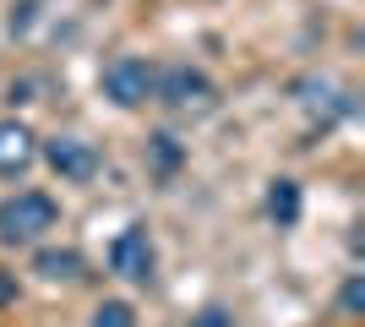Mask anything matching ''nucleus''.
<instances>
[{
    "instance_id": "nucleus-12",
    "label": "nucleus",
    "mask_w": 365,
    "mask_h": 327,
    "mask_svg": "<svg viewBox=\"0 0 365 327\" xmlns=\"http://www.w3.org/2000/svg\"><path fill=\"white\" fill-rule=\"evenodd\" d=\"M191 327H229V316H224V311H218V306H213V311L191 316Z\"/></svg>"
},
{
    "instance_id": "nucleus-11",
    "label": "nucleus",
    "mask_w": 365,
    "mask_h": 327,
    "mask_svg": "<svg viewBox=\"0 0 365 327\" xmlns=\"http://www.w3.org/2000/svg\"><path fill=\"white\" fill-rule=\"evenodd\" d=\"M360 306H365V284L349 279V284H344V295H338V311H344V316H360Z\"/></svg>"
},
{
    "instance_id": "nucleus-8",
    "label": "nucleus",
    "mask_w": 365,
    "mask_h": 327,
    "mask_svg": "<svg viewBox=\"0 0 365 327\" xmlns=\"http://www.w3.org/2000/svg\"><path fill=\"white\" fill-rule=\"evenodd\" d=\"M38 273H44V279H82V256H76V251H38Z\"/></svg>"
},
{
    "instance_id": "nucleus-7",
    "label": "nucleus",
    "mask_w": 365,
    "mask_h": 327,
    "mask_svg": "<svg viewBox=\"0 0 365 327\" xmlns=\"http://www.w3.org/2000/svg\"><path fill=\"white\" fill-rule=\"evenodd\" d=\"M267 213H273V224H294V218H300V186H294V180H273Z\"/></svg>"
},
{
    "instance_id": "nucleus-5",
    "label": "nucleus",
    "mask_w": 365,
    "mask_h": 327,
    "mask_svg": "<svg viewBox=\"0 0 365 327\" xmlns=\"http://www.w3.org/2000/svg\"><path fill=\"white\" fill-rule=\"evenodd\" d=\"M44 158H49V170L61 175V180H93V175H98V153H93V142H82V137L44 142Z\"/></svg>"
},
{
    "instance_id": "nucleus-9",
    "label": "nucleus",
    "mask_w": 365,
    "mask_h": 327,
    "mask_svg": "<svg viewBox=\"0 0 365 327\" xmlns=\"http://www.w3.org/2000/svg\"><path fill=\"white\" fill-rule=\"evenodd\" d=\"M148 153H153V170L169 175V170H180V142L169 137V131H158V137L148 142Z\"/></svg>"
},
{
    "instance_id": "nucleus-3",
    "label": "nucleus",
    "mask_w": 365,
    "mask_h": 327,
    "mask_svg": "<svg viewBox=\"0 0 365 327\" xmlns=\"http://www.w3.org/2000/svg\"><path fill=\"white\" fill-rule=\"evenodd\" d=\"M158 88V66L153 61H137V55H120V61L104 66V93L115 98L120 109H142Z\"/></svg>"
},
{
    "instance_id": "nucleus-1",
    "label": "nucleus",
    "mask_w": 365,
    "mask_h": 327,
    "mask_svg": "<svg viewBox=\"0 0 365 327\" xmlns=\"http://www.w3.org/2000/svg\"><path fill=\"white\" fill-rule=\"evenodd\" d=\"M55 218H61L55 197H44V191H16V197L0 202V240H11V246L38 240L44 229H55Z\"/></svg>"
},
{
    "instance_id": "nucleus-6",
    "label": "nucleus",
    "mask_w": 365,
    "mask_h": 327,
    "mask_svg": "<svg viewBox=\"0 0 365 327\" xmlns=\"http://www.w3.org/2000/svg\"><path fill=\"white\" fill-rule=\"evenodd\" d=\"M33 158H38V137H33L22 120H6L0 125V175H22V170H33Z\"/></svg>"
},
{
    "instance_id": "nucleus-10",
    "label": "nucleus",
    "mask_w": 365,
    "mask_h": 327,
    "mask_svg": "<svg viewBox=\"0 0 365 327\" xmlns=\"http://www.w3.org/2000/svg\"><path fill=\"white\" fill-rule=\"evenodd\" d=\"M93 327H137V311H131L125 300H104V306L93 311Z\"/></svg>"
},
{
    "instance_id": "nucleus-4",
    "label": "nucleus",
    "mask_w": 365,
    "mask_h": 327,
    "mask_svg": "<svg viewBox=\"0 0 365 327\" xmlns=\"http://www.w3.org/2000/svg\"><path fill=\"white\" fill-rule=\"evenodd\" d=\"M109 267L131 284H153V267H158V251H153V234L142 224L115 234V246H109Z\"/></svg>"
},
{
    "instance_id": "nucleus-2",
    "label": "nucleus",
    "mask_w": 365,
    "mask_h": 327,
    "mask_svg": "<svg viewBox=\"0 0 365 327\" xmlns=\"http://www.w3.org/2000/svg\"><path fill=\"white\" fill-rule=\"evenodd\" d=\"M153 98L169 104V109H180V115H207V109L218 104V88L202 77L197 66H169V71H158Z\"/></svg>"
}]
</instances>
